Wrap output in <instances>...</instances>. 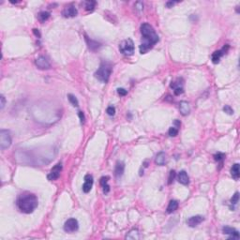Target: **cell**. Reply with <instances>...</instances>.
I'll use <instances>...</instances> for the list:
<instances>
[{"instance_id":"6da1fadb","label":"cell","mask_w":240,"mask_h":240,"mask_svg":"<svg viewBox=\"0 0 240 240\" xmlns=\"http://www.w3.org/2000/svg\"><path fill=\"white\" fill-rule=\"evenodd\" d=\"M141 33L144 41L140 45V53L146 54L159 41V38L153 26L147 23H144L141 26Z\"/></svg>"},{"instance_id":"7a4b0ae2","label":"cell","mask_w":240,"mask_h":240,"mask_svg":"<svg viewBox=\"0 0 240 240\" xmlns=\"http://www.w3.org/2000/svg\"><path fill=\"white\" fill-rule=\"evenodd\" d=\"M38 197L30 192H25L20 194L16 200V206L18 209L25 214L32 213L38 207Z\"/></svg>"},{"instance_id":"3957f363","label":"cell","mask_w":240,"mask_h":240,"mask_svg":"<svg viewBox=\"0 0 240 240\" xmlns=\"http://www.w3.org/2000/svg\"><path fill=\"white\" fill-rule=\"evenodd\" d=\"M113 71V66L110 62H102L101 66L95 72V77L102 83H107L109 81L110 75Z\"/></svg>"},{"instance_id":"277c9868","label":"cell","mask_w":240,"mask_h":240,"mask_svg":"<svg viewBox=\"0 0 240 240\" xmlns=\"http://www.w3.org/2000/svg\"><path fill=\"white\" fill-rule=\"evenodd\" d=\"M119 51L124 55L130 56L134 53V43L131 38H128L123 41L119 45Z\"/></svg>"},{"instance_id":"5b68a950","label":"cell","mask_w":240,"mask_h":240,"mask_svg":"<svg viewBox=\"0 0 240 240\" xmlns=\"http://www.w3.org/2000/svg\"><path fill=\"white\" fill-rule=\"evenodd\" d=\"M11 135L10 132L7 130H0V148L2 150H5L9 148L11 145Z\"/></svg>"},{"instance_id":"8992f818","label":"cell","mask_w":240,"mask_h":240,"mask_svg":"<svg viewBox=\"0 0 240 240\" xmlns=\"http://www.w3.org/2000/svg\"><path fill=\"white\" fill-rule=\"evenodd\" d=\"M79 228V223L76 218H69L64 224V230L67 233L76 232Z\"/></svg>"},{"instance_id":"52a82bcc","label":"cell","mask_w":240,"mask_h":240,"mask_svg":"<svg viewBox=\"0 0 240 240\" xmlns=\"http://www.w3.org/2000/svg\"><path fill=\"white\" fill-rule=\"evenodd\" d=\"M62 171V163L59 162L57 164H55L50 171L49 174H48V179L51 180V181H54V180H56L59 175H60V173H61Z\"/></svg>"},{"instance_id":"ba28073f","label":"cell","mask_w":240,"mask_h":240,"mask_svg":"<svg viewBox=\"0 0 240 240\" xmlns=\"http://www.w3.org/2000/svg\"><path fill=\"white\" fill-rule=\"evenodd\" d=\"M228 50H229V45H228V44H225L222 49L214 52L213 54H212V62H213L214 64H218V63L219 62V60H221L222 56L223 54H225L228 52Z\"/></svg>"},{"instance_id":"9c48e42d","label":"cell","mask_w":240,"mask_h":240,"mask_svg":"<svg viewBox=\"0 0 240 240\" xmlns=\"http://www.w3.org/2000/svg\"><path fill=\"white\" fill-rule=\"evenodd\" d=\"M35 64L36 66L39 69V70H49L51 68V64L49 63V61L47 60L46 57L41 55L38 56L36 60H35Z\"/></svg>"},{"instance_id":"30bf717a","label":"cell","mask_w":240,"mask_h":240,"mask_svg":"<svg viewBox=\"0 0 240 240\" xmlns=\"http://www.w3.org/2000/svg\"><path fill=\"white\" fill-rule=\"evenodd\" d=\"M78 11L76 10V8L73 5H69L67 7H65V9L62 11V14L64 17L66 18H71V17H75L77 15Z\"/></svg>"},{"instance_id":"8fae6325","label":"cell","mask_w":240,"mask_h":240,"mask_svg":"<svg viewBox=\"0 0 240 240\" xmlns=\"http://www.w3.org/2000/svg\"><path fill=\"white\" fill-rule=\"evenodd\" d=\"M204 222V217L203 216H200V215H197V216H193V217H190L189 219H188V225L190 227H196L198 226L199 224H201L202 222Z\"/></svg>"},{"instance_id":"7c38bea8","label":"cell","mask_w":240,"mask_h":240,"mask_svg":"<svg viewBox=\"0 0 240 240\" xmlns=\"http://www.w3.org/2000/svg\"><path fill=\"white\" fill-rule=\"evenodd\" d=\"M93 186V176L91 174H86L85 176V183L83 185V191L85 193H88Z\"/></svg>"},{"instance_id":"4fadbf2b","label":"cell","mask_w":240,"mask_h":240,"mask_svg":"<svg viewBox=\"0 0 240 240\" xmlns=\"http://www.w3.org/2000/svg\"><path fill=\"white\" fill-rule=\"evenodd\" d=\"M222 232L225 234H229L230 238H233V239H238L239 238V233L234 228H232V227H229V226H225V227H223Z\"/></svg>"},{"instance_id":"5bb4252c","label":"cell","mask_w":240,"mask_h":240,"mask_svg":"<svg viewBox=\"0 0 240 240\" xmlns=\"http://www.w3.org/2000/svg\"><path fill=\"white\" fill-rule=\"evenodd\" d=\"M124 171H125V164H124V162H117L116 164H115V168H114V175L117 178H120L123 175Z\"/></svg>"},{"instance_id":"9a60e30c","label":"cell","mask_w":240,"mask_h":240,"mask_svg":"<svg viewBox=\"0 0 240 240\" xmlns=\"http://www.w3.org/2000/svg\"><path fill=\"white\" fill-rule=\"evenodd\" d=\"M177 179H178V182L181 183L182 185H188L190 183V177H189L188 174L186 173V171L179 172V174L177 175Z\"/></svg>"},{"instance_id":"2e32d148","label":"cell","mask_w":240,"mask_h":240,"mask_svg":"<svg viewBox=\"0 0 240 240\" xmlns=\"http://www.w3.org/2000/svg\"><path fill=\"white\" fill-rule=\"evenodd\" d=\"M155 162L159 166H163L166 163V154L164 152L158 153L155 158Z\"/></svg>"},{"instance_id":"e0dca14e","label":"cell","mask_w":240,"mask_h":240,"mask_svg":"<svg viewBox=\"0 0 240 240\" xmlns=\"http://www.w3.org/2000/svg\"><path fill=\"white\" fill-rule=\"evenodd\" d=\"M86 43H87L89 49L92 50V51H96V50H98L99 47L102 46L101 43L98 42H96V41H93V39H91V38H89L86 35Z\"/></svg>"},{"instance_id":"ac0fdd59","label":"cell","mask_w":240,"mask_h":240,"mask_svg":"<svg viewBox=\"0 0 240 240\" xmlns=\"http://www.w3.org/2000/svg\"><path fill=\"white\" fill-rule=\"evenodd\" d=\"M179 111L181 113L182 115H188L190 112V104L187 102H181L179 103Z\"/></svg>"},{"instance_id":"d6986e66","label":"cell","mask_w":240,"mask_h":240,"mask_svg":"<svg viewBox=\"0 0 240 240\" xmlns=\"http://www.w3.org/2000/svg\"><path fill=\"white\" fill-rule=\"evenodd\" d=\"M108 181H109V176H102L101 178V186L102 187L104 194H107L110 191V186L108 184Z\"/></svg>"},{"instance_id":"ffe728a7","label":"cell","mask_w":240,"mask_h":240,"mask_svg":"<svg viewBox=\"0 0 240 240\" xmlns=\"http://www.w3.org/2000/svg\"><path fill=\"white\" fill-rule=\"evenodd\" d=\"M231 174L234 177V179L237 180L240 176V171H239V164L238 163H234L233 165V167L231 168Z\"/></svg>"},{"instance_id":"44dd1931","label":"cell","mask_w":240,"mask_h":240,"mask_svg":"<svg viewBox=\"0 0 240 240\" xmlns=\"http://www.w3.org/2000/svg\"><path fill=\"white\" fill-rule=\"evenodd\" d=\"M178 208V202L175 201V200H172V201H170L168 206H167V213L171 214L173 212H174L175 210H177Z\"/></svg>"},{"instance_id":"7402d4cb","label":"cell","mask_w":240,"mask_h":240,"mask_svg":"<svg viewBox=\"0 0 240 240\" xmlns=\"http://www.w3.org/2000/svg\"><path fill=\"white\" fill-rule=\"evenodd\" d=\"M140 238L139 235V231L137 229H133L130 232L128 233V234L126 235V239H131V240H138Z\"/></svg>"},{"instance_id":"603a6c76","label":"cell","mask_w":240,"mask_h":240,"mask_svg":"<svg viewBox=\"0 0 240 240\" xmlns=\"http://www.w3.org/2000/svg\"><path fill=\"white\" fill-rule=\"evenodd\" d=\"M38 18L39 20V22L44 23L45 21H47V20L50 18V13L48 11H42L38 14Z\"/></svg>"},{"instance_id":"cb8c5ba5","label":"cell","mask_w":240,"mask_h":240,"mask_svg":"<svg viewBox=\"0 0 240 240\" xmlns=\"http://www.w3.org/2000/svg\"><path fill=\"white\" fill-rule=\"evenodd\" d=\"M68 99H69V102L72 104V106H74V107H78L79 106V102H78L77 98L74 95L69 94L68 95Z\"/></svg>"},{"instance_id":"d4e9b609","label":"cell","mask_w":240,"mask_h":240,"mask_svg":"<svg viewBox=\"0 0 240 240\" xmlns=\"http://www.w3.org/2000/svg\"><path fill=\"white\" fill-rule=\"evenodd\" d=\"M84 4H85V9H86L87 11H92V10H94L95 6H96V2H95V1H86V2H85Z\"/></svg>"},{"instance_id":"484cf974","label":"cell","mask_w":240,"mask_h":240,"mask_svg":"<svg viewBox=\"0 0 240 240\" xmlns=\"http://www.w3.org/2000/svg\"><path fill=\"white\" fill-rule=\"evenodd\" d=\"M182 82H183V80L180 79V78H178L175 82H173V83L171 84V87L174 88V89H175V88H177V87H182V84H183Z\"/></svg>"},{"instance_id":"4316f807","label":"cell","mask_w":240,"mask_h":240,"mask_svg":"<svg viewBox=\"0 0 240 240\" xmlns=\"http://www.w3.org/2000/svg\"><path fill=\"white\" fill-rule=\"evenodd\" d=\"M168 133L171 137H175L178 134V129H176L175 127H172V128L169 129Z\"/></svg>"},{"instance_id":"83f0119b","label":"cell","mask_w":240,"mask_h":240,"mask_svg":"<svg viewBox=\"0 0 240 240\" xmlns=\"http://www.w3.org/2000/svg\"><path fill=\"white\" fill-rule=\"evenodd\" d=\"M214 158H215V159H216L217 162H222V159L225 158V154H224V153L218 152V153H217V154L214 156Z\"/></svg>"},{"instance_id":"f1b7e54d","label":"cell","mask_w":240,"mask_h":240,"mask_svg":"<svg viewBox=\"0 0 240 240\" xmlns=\"http://www.w3.org/2000/svg\"><path fill=\"white\" fill-rule=\"evenodd\" d=\"M238 200H239V193L235 192L234 195H233V197L231 198V204L232 205H236L238 203Z\"/></svg>"},{"instance_id":"f546056e","label":"cell","mask_w":240,"mask_h":240,"mask_svg":"<svg viewBox=\"0 0 240 240\" xmlns=\"http://www.w3.org/2000/svg\"><path fill=\"white\" fill-rule=\"evenodd\" d=\"M223 112L226 113L227 114H230V115H232V114H234V110H233L232 107L229 106V105H225V106L223 107Z\"/></svg>"},{"instance_id":"4dcf8cb0","label":"cell","mask_w":240,"mask_h":240,"mask_svg":"<svg viewBox=\"0 0 240 240\" xmlns=\"http://www.w3.org/2000/svg\"><path fill=\"white\" fill-rule=\"evenodd\" d=\"M175 177V171L174 170H172L170 172V175H169V178H168V184H172V182L174 181V179Z\"/></svg>"},{"instance_id":"1f68e13d","label":"cell","mask_w":240,"mask_h":240,"mask_svg":"<svg viewBox=\"0 0 240 240\" xmlns=\"http://www.w3.org/2000/svg\"><path fill=\"white\" fill-rule=\"evenodd\" d=\"M106 112H107V114H108L110 116H113V115H114V114H115V108H114V106H109V107L107 108Z\"/></svg>"},{"instance_id":"d6a6232c","label":"cell","mask_w":240,"mask_h":240,"mask_svg":"<svg viewBox=\"0 0 240 240\" xmlns=\"http://www.w3.org/2000/svg\"><path fill=\"white\" fill-rule=\"evenodd\" d=\"M5 104H6V99H5V97L3 95H1V97H0V108L3 109L5 107Z\"/></svg>"},{"instance_id":"836d02e7","label":"cell","mask_w":240,"mask_h":240,"mask_svg":"<svg viewBox=\"0 0 240 240\" xmlns=\"http://www.w3.org/2000/svg\"><path fill=\"white\" fill-rule=\"evenodd\" d=\"M174 95L179 96V95H181V94L184 93V89H183V87H177V88L174 89Z\"/></svg>"},{"instance_id":"e575fe53","label":"cell","mask_w":240,"mask_h":240,"mask_svg":"<svg viewBox=\"0 0 240 240\" xmlns=\"http://www.w3.org/2000/svg\"><path fill=\"white\" fill-rule=\"evenodd\" d=\"M78 115H79V118H80V120H81V123H82V124H84V123H85V120H86V117H85V114H84V113H83L82 111H80V112L78 113Z\"/></svg>"},{"instance_id":"d590c367","label":"cell","mask_w":240,"mask_h":240,"mask_svg":"<svg viewBox=\"0 0 240 240\" xmlns=\"http://www.w3.org/2000/svg\"><path fill=\"white\" fill-rule=\"evenodd\" d=\"M117 93L120 96H126L128 94V91L124 88H117Z\"/></svg>"},{"instance_id":"8d00e7d4","label":"cell","mask_w":240,"mask_h":240,"mask_svg":"<svg viewBox=\"0 0 240 240\" xmlns=\"http://www.w3.org/2000/svg\"><path fill=\"white\" fill-rule=\"evenodd\" d=\"M134 7L136 8V10H143L144 8V4L142 2H136V4L134 5Z\"/></svg>"},{"instance_id":"74e56055","label":"cell","mask_w":240,"mask_h":240,"mask_svg":"<svg viewBox=\"0 0 240 240\" xmlns=\"http://www.w3.org/2000/svg\"><path fill=\"white\" fill-rule=\"evenodd\" d=\"M174 125L175 126V128H176V129H178V128H180V126H181V123H180V121H179V120L175 119L174 121Z\"/></svg>"},{"instance_id":"f35d334b","label":"cell","mask_w":240,"mask_h":240,"mask_svg":"<svg viewBox=\"0 0 240 240\" xmlns=\"http://www.w3.org/2000/svg\"><path fill=\"white\" fill-rule=\"evenodd\" d=\"M176 2H173V1H169V2H167L166 3V7L167 8H172L174 4H175Z\"/></svg>"},{"instance_id":"ab89813d","label":"cell","mask_w":240,"mask_h":240,"mask_svg":"<svg viewBox=\"0 0 240 240\" xmlns=\"http://www.w3.org/2000/svg\"><path fill=\"white\" fill-rule=\"evenodd\" d=\"M33 31H34V33L36 34V36L41 37V34H39V32H38V31H37V29H33Z\"/></svg>"}]
</instances>
